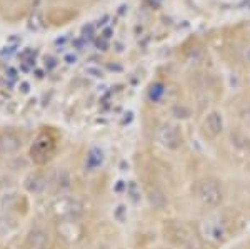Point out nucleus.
I'll return each instance as SVG.
<instances>
[{
  "mask_svg": "<svg viewBox=\"0 0 250 249\" xmlns=\"http://www.w3.org/2000/svg\"><path fill=\"white\" fill-rule=\"evenodd\" d=\"M197 199L207 207H219L225 199L222 184L217 179H202L195 186Z\"/></svg>",
  "mask_w": 250,
  "mask_h": 249,
  "instance_id": "f257e3e1",
  "label": "nucleus"
},
{
  "mask_svg": "<svg viewBox=\"0 0 250 249\" xmlns=\"http://www.w3.org/2000/svg\"><path fill=\"white\" fill-rule=\"evenodd\" d=\"M52 212L59 218H77L82 214V204L74 198H59L52 204Z\"/></svg>",
  "mask_w": 250,
  "mask_h": 249,
  "instance_id": "f03ea898",
  "label": "nucleus"
},
{
  "mask_svg": "<svg viewBox=\"0 0 250 249\" xmlns=\"http://www.w3.org/2000/svg\"><path fill=\"white\" fill-rule=\"evenodd\" d=\"M159 142L162 144L164 147H167L168 151H177V149H180L184 139H182V134H180L179 127L165 124V126H162L159 129Z\"/></svg>",
  "mask_w": 250,
  "mask_h": 249,
  "instance_id": "7ed1b4c3",
  "label": "nucleus"
},
{
  "mask_svg": "<svg viewBox=\"0 0 250 249\" xmlns=\"http://www.w3.org/2000/svg\"><path fill=\"white\" fill-rule=\"evenodd\" d=\"M54 152V140H52L48 136L42 134L35 139V142L32 144V149H30V156L32 159L35 160L37 164H42L50 158V154Z\"/></svg>",
  "mask_w": 250,
  "mask_h": 249,
  "instance_id": "20e7f679",
  "label": "nucleus"
},
{
  "mask_svg": "<svg viewBox=\"0 0 250 249\" xmlns=\"http://www.w3.org/2000/svg\"><path fill=\"white\" fill-rule=\"evenodd\" d=\"M205 131L212 136V137H217L224 132V117L219 111H212L210 114H207L205 117Z\"/></svg>",
  "mask_w": 250,
  "mask_h": 249,
  "instance_id": "39448f33",
  "label": "nucleus"
},
{
  "mask_svg": "<svg viewBox=\"0 0 250 249\" xmlns=\"http://www.w3.org/2000/svg\"><path fill=\"white\" fill-rule=\"evenodd\" d=\"M48 244V234L43 229H32L27 236L29 249H45Z\"/></svg>",
  "mask_w": 250,
  "mask_h": 249,
  "instance_id": "423d86ee",
  "label": "nucleus"
},
{
  "mask_svg": "<svg viewBox=\"0 0 250 249\" xmlns=\"http://www.w3.org/2000/svg\"><path fill=\"white\" fill-rule=\"evenodd\" d=\"M230 142L237 151L242 152H250V137L245 134L244 131L235 129L230 132Z\"/></svg>",
  "mask_w": 250,
  "mask_h": 249,
  "instance_id": "0eeeda50",
  "label": "nucleus"
},
{
  "mask_svg": "<svg viewBox=\"0 0 250 249\" xmlns=\"http://www.w3.org/2000/svg\"><path fill=\"white\" fill-rule=\"evenodd\" d=\"M20 147V139L14 134H3L0 137V151L2 152H15Z\"/></svg>",
  "mask_w": 250,
  "mask_h": 249,
  "instance_id": "6e6552de",
  "label": "nucleus"
},
{
  "mask_svg": "<svg viewBox=\"0 0 250 249\" xmlns=\"http://www.w3.org/2000/svg\"><path fill=\"white\" fill-rule=\"evenodd\" d=\"M102 162H104L102 149H99V147H92V149L88 151V154H87V160H85L87 167H88V169H97L99 166H102Z\"/></svg>",
  "mask_w": 250,
  "mask_h": 249,
  "instance_id": "1a4fd4ad",
  "label": "nucleus"
},
{
  "mask_svg": "<svg viewBox=\"0 0 250 249\" xmlns=\"http://www.w3.org/2000/svg\"><path fill=\"white\" fill-rule=\"evenodd\" d=\"M165 94V86L162 82H155L152 84L150 87H148V92H147V97L150 102H159V100H162Z\"/></svg>",
  "mask_w": 250,
  "mask_h": 249,
  "instance_id": "9d476101",
  "label": "nucleus"
},
{
  "mask_svg": "<svg viewBox=\"0 0 250 249\" xmlns=\"http://www.w3.org/2000/svg\"><path fill=\"white\" fill-rule=\"evenodd\" d=\"M27 182H34V184H29L27 186V189H29L30 192H40L43 189V186H45V182H43V179L40 178L39 174H32L27 178Z\"/></svg>",
  "mask_w": 250,
  "mask_h": 249,
  "instance_id": "9b49d317",
  "label": "nucleus"
},
{
  "mask_svg": "<svg viewBox=\"0 0 250 249\" xmlns=\"http://www.w3.org/2000/svg\"><path fill=\"white\" fill-rule=\"evenodd\" d=\"M190 109H188L187 106H184V104H177V106H173L172 109V115L175 119H188L190 117Z\"/></svg>",
  "mask_w": 250,
  "mask_h": 249,
  "instance_id": "f8f14e48",
  "label": "nucleus"
},
{
  "mask_svg": "<svg viewBox=\"0 0 250 249\" xmlns=\"http://www.w3.org/2000/svg\"><path fill=\"white\" fill-rule=\"evenodd\" d=\"M240 119H242V122H244L245 126L250 127V106L244 107V109L240 111Z\"/></svg>",
  "mask_w": 250,
  "mask_h": 249,
  "instance_id": "ddd939ff",
  "label": "nucleus"
},
{
  "mask_svg": "<svg viewBox=\"0 0 250 249\" xmlns=\"http://www.w3.org/2000/svg\"><path fill=\"white\" fill-rule=\"evenodd\" d=\"M245 62H247L249 66H250V47H249V50L245 52Z\"/></svg>",
  "mask_w": 250,
  "mask_h": 249,
  "instance_id": "4468645a",
  "label": "nucleus"
},
{
  "mask_svg": "<svg viewBox=\"0 0 250 249\" xmlns=\"http://www.w3.org/2000/svg\"><path fill=\"white\" fill-rule=\"evenodd\" d=\"M65 60H67V62H68V64L75 62V55H67V57H65Z\"/></svg>",
  "mask_w": 250,
  "mask_h": 249,
  "instance_id": "2eb2a0df",
  "label": "nucleus"
},
{
  "mask_svg": "<svg viewBox=\"0 0 250 249\" xmlns=\"http://www.w3.org/2000/svg\"><path fill=\"white\" fill-rule=\"evenodd\" d=\"M27 91H29V84L23 82V84H22V92H27Z\"/></svg>",
  "mask_w": 250,
  "mask_h": 249,
  "instance_id": "dca6fc26",
  "label": "nucleus"
},
{
  "mask_svg": "<svg viewBox=\"0 0 250 249\" xmlns=\"http://www.w3.org/2000/svg\"><path fill=\"white\" fill-rule=\"evenodd\" d=\"M110 34H112V32H110V29H107L105 32H104V37H105V39H108V37H110Z\"/></svg>",
  "mask_w": 250,
  "mask_h": 249,
  "instance_id": "f3484780",
  "label": "nucleus"
}]
</instances>
